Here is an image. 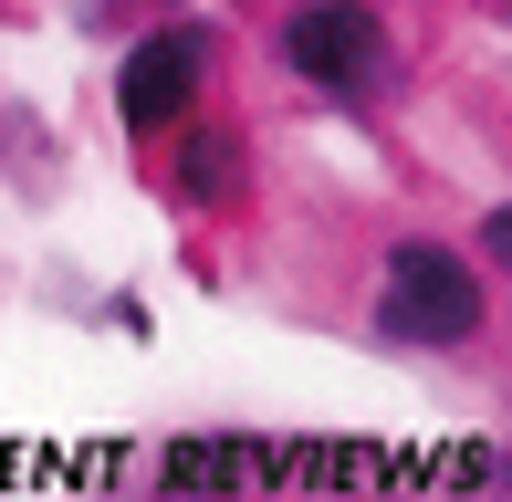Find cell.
<instances>
[{"label":"cell","instance_id":"6da1fadb","mask_svg":"<svg viewBox=\"0 0 512 502\" xmlns=\"http://www.w3.org/2000/svg\"><path fill=\"white\" fill-rule=\"evenodd\" d=\"M377 346L398 356H471L492 335V262L439 231H398L377 251V304H366Z\"/></svg>","mask_w":512,"mask_h":502},{"label":"cell","instance_id":"7a4b0ae2","mask_svg":"<svg viewBox=\"0 0 512 502\" xmlns=\"http://www.w3.org/2000/svg\"><path fill=\"white\" fill-rule=\"evenodd\" d=\"M272 53L293 84H314L324 105H377L398 84V32L377 0H293L272 21Z\"/></svg>","mask_w":512,"mask_h":502},{"label":"cell","instance_id":"3957f363","mask_svg":"<svg viewBox=\"0 0 512 502\" xmlns=\"http://www.w3.org/2000/svg\"><path fill=\"white\" fill-rule=\"evenodd\" d=\"M199 84H209V32L199 21H157L147 42H126V63H115V116L136 136H168L199 116Z\"/></svg>","mask_w":512,"mask_h":502},{"label":"cell","instance_id":"277c9868","mask_svg":"<svg viewBox=\"0 0 512 502\" xmlns=\"http://www.w3.org/2000/svg\"><path fill=\"white\" fill-rule=\"evenodd\" d=\"M471 251H481V262H492V283H512V199H492V210H481Z\"/></svg>","mask_w":512,"mask_h":502},{"label":"cell","instance_id":"5b68a950","mask_svg":"<svg viewBox=\"0 0 512 502\" xmlns=\"http://www.w3.org/2000/svg\"><path fill=\"white\" fill-rule=\"evenodd\" d=\"M189 189H199V199L230 189V136H199V147H189Z\"/></svg>","mask_w":512,"mask_h":502},{"label":"cell","instance_id":"8992f818","mask_svg":"<svg viewBox=\"0 0 512 502\" xmlns=\"http://www.w3.org/2000/svg\"><path fill=\"white\" fill-rule=\"evenodd\" d=\"M471 482H481V502H512V450H492V461H471Z\"/></svg>","mask_w":512,"mask_h":502}]
</instances>
